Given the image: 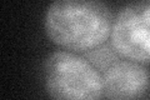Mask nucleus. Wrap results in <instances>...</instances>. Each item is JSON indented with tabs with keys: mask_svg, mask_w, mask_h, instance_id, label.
Returning a JSON list of instances; mask_svg holds the SVG:
<instances>
[{
	"mask_svg": "<svg viewBox=\"0 0 150 100\" xmlns=\"http://www.w3.org/2000/svg\"><path fill=\"white\" fill-rule=\"evenodd\" d=\"M111 11L95 0H58L46 9L44 28L55 44L85 51L101 45L111 34Z\"/></svg>",
	"mask_w": 150,
	"mask_h": 100,
	"instance_id": "nucleus-1",
	"label": "nucleus"
},
{
	"mask_svg": "<svg viewBox=\"0 0 150 100\" xmlns=\"http://www.w3.org/2000/svg\"><path fill=\"white\" fill-rule=\"evenodd\" d=\"M44 84L53 100H100L103 77L81 56L65 50L53 51L44 61Z\"/></svg>",
	"mask_w": 150,
	"mask_h": 100,
	"instance_id": "nucleus-2",
	"label": "nucleus"
},
{
	"mask_svg": "<svg viewBox=\"0 0 150 100\" xmlns=\"http://www.w3.org/2000/svg\"><path fill=\"white\" fill-rule=\"evenodd\" d=\"M103 83L104 94L111 100H138L146 93L150 75L140 63L121 60L105 70Z\"/></svg>",
	"mask_w": 150,
	"mask_h": 100,
	"instance_id": "nucleus-4",
	"label": "nucleus"
},
{
	"mask_svg": "<svg viewBox=\"0 0 150 100\" xmlns=\"http://www.w3.org/2000/svg\"><path fill=\"white\" fill-rule=\"evenodd\" d=\"M111 44L119 54L137 61H150V0L134 1L116 14Z\"/></svg>",
	"mask_w": 150,
	"mask_h": 100,
	"instance_id": "nucleus-3",
	"label": "nucleus"
}]
</instances>
